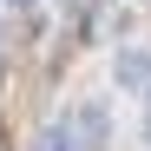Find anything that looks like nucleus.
<instances>
[{
  "label": "nucleus",
  "mask_w": 151,
  "mask_h": 151,
  "mask_svg": "<svg viewBox=\"0 0 151 151\" xmlns=\"http://www.w3.org/2000/svg\"><path fill=\"white\" fill-rule=\"evenodd\" d=\"M118 86L151 99V53H118Z\"/></svg>",
  "instance_id": "2"
},
{
  "label": "nucleus",
  "mask_w": 151,
  "mask_h": 151,
  "mask_svg": "<svg viewBox=\"0 0 151 151\" xmlns=\"http://www.w3.org/2000/svg\"><path fill=\"white\" fill-rule=\"evenodd\" d=\"M99 145H105V112H99V105H79V112H66V118L46 125L33 151H99Z\"/></svg>",
  "instance_id": "1"
}]
</instances>
